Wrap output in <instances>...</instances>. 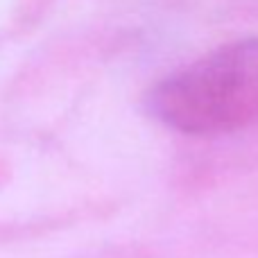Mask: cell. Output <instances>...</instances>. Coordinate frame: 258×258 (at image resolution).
I'll return each instance as SVG.
<instances>
[{"mask_svg":"<svg viewBox=\"0 0 258 258\" xmlns=\"http://www.w3.org/2000/svg\"><path fill=\"white\" fill-rule=\"evenodd\" d=\"M161 125L190 136L238 132L258 120V39L220 45L170 73L147 95Z\"/></svg>","mask_w":258,"mask_h":258,"instance_id":"cell-1","label":"cell"}]
</instances>
